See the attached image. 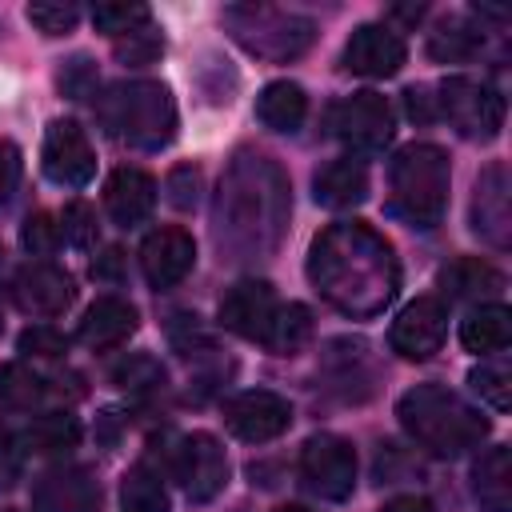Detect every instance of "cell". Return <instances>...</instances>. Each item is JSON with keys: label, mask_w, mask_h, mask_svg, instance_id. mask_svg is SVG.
Returning <instances> with one entry per match:
<instances>
[{"label": "cell", "mask_w": 512, "mask_h": 512, "mask_svg": "<svg viewBox=\"0 0 512 512\" xmlns=\"http://www.w3.org/2000/svg\"><path fill=\"white\" fill-rule=\"evenodd\" d=\"M12 296L28 316H60L76 300V284L64 268H56L48 260H36V264H24L16 272Z\"/></svg>", "instance_id": "15"}, {"label": "cell", "mask_w": 512, "mask_h": 512, "mask_svg": "<svg viewBox=\"0 0 512 512\" xmlns=\"http://www.w3.org/2000/svg\"><path fill=\"white\" fill-rule=\"evenodd\" d=\"M392 208L412 228H436L448 204V156L436 144H408L388 168Z\"/></svg>", "instance_id": "3"}, {"label": "cell", "mask_w": 512, "mask_h": 512, "mask_svg": "<svg viewBox=\"0 0 512 512\" xmlns=\"http://www.w3.org/2000/svg\"><path fill=\"white\" fill-rule=\"evenodd\" d=\"M172 476L196 504H208L228 484V456L212 432H192L172 448Z\"/></svg>", "instance_id": "9"}, {"label": "cell", "mask_w": 512, "mask_h": 512, "mask_svg": "<svg viewBox=\"0 0 512 512\" xmlns=\"http://www.w3.org/2000/svg\"><path fill=\"white\" fill-rule=\"evenodd\" d=\"M100 236V224H96V212L84 204V200H72L60 216V240L72 244V248H92Z\"/></svg>", "instance_id": "33"}, {"label": "cell", "mask_w": 512, "mask_h": 512, "mask_svg": "<svg viewBox=\"0 0 512 512\" xmlns=\"http://www.w3.org/2000/svg\"><path fill=\"white\" fill-rule=\"evenodd\" d=\"M8 512H12V508H8Z\"/></svg>", "instance_id": "46"}, {"label": "cell", "mask_w": 512, "mask_h": 512, "mask_svg": "<svg viewBox=\"0 0 512 512\" xmlns=\"http://www.w3.org/2000/svg\"><path fill=\"white\" fill-rule=\"evenodd\" d=\"M468 384H472V392H480L496 412H508V404H512V372H508L504 360H488V364L472 368V372H468Z\"/></svg>", "instance_id": "31"}, {"label": "cell", "mask_w": 512, "mask_h": 512, "mask_svg": "<svg viewBox=\"0 0 512 512\" xmlns=\"http://www.w3.org/2000/svg\"><path fill=\"white\" fill-rule=\"evenodd\" d=\"M308 276L336 308L352 316H372L396 292L392 244L368 224H336L312 240Z\"/></svg>", "instance_id": "1"}, {"label": "cell", "mask_w": 512, "mask_h": 512, "mask_svg": "<svg viewBox=\"0 0 512 512\" xmlns=\"http://www.w3.org/2000/svg\"><path fill=\"white\" fill-rule=\"evenodd\" d=\"M48 396V384L40 372H32L28 364L12 360V364H0V404L8 412H32L40 400Z\"/></svg>", "instance_id": "26"}, {"label": "cell", "mask_w": 512, "mask_h": 512, "mask_svg": "<svg viewBox=\"0 0 512 512\" xmlns=\"http://www.w3.org/2000/svg\"><path fill=\"white\" fill-rule=\"evenodd\" d=\"M28 20H32L44 36H64V32L76 28L80 8H76V4H64V0H40V4H28Z\"/></svg>", "instance_id": "34"}, {"label": "cell", "mask_w": 512, "mask_h": 512, "mask_svg": "<svg viewBox=\"0 0 512 512\" xmlns=\"http://www.w3.org/2000/svg\"><path fill=\"white\" fill-rule=\"evenodd\" d=\"M120 504L124 512H168V492L160 472H152L148 464H132L120 484Z\"/></svg>", "instance_id": "27"}, {"label": "cell", "mask_w": 512, "mask_h": 512, "mask_svg": "<svg viewBox=\"0 0 512 512\" xmlns=\"http://www.w3.org/2000/svg\"><path fill=\"white\" fill-rule=\"evenodd\" d=\"M256 116L272 132H296L304 124V116H308V96H304V88L296 80H272L256 96Z\"/></svg>", "instance_id": "22"}, {"label": "cell", "mask_w": 512, "mask_h": 512, "mask_svg": "<svg viewBox=\"0 0 512 512\" xmlns=\"http://www.w3.org/2000/svg\"><path fill=\"white\" fill-rule=\"evenodd\" d=\"M472 476H476V500L488 512H512V452L504 444L488 448Z\"/></svg>", "instance_id": "25"}, {"label": "cell", "mask_w": 512, "mask_h": 512, "mask_svg": "<svg viewBox=\"0 0 512 512\" xmlns=\"http://www.w3.org/2000/svg\"><path fill=\"white\" fill-rule=\"evenodd\" d=\"M480 44H484V36H480L472 24L448 20V24H440V28L428 36V56H432V60L460 64V60H472V56L480 52Z\"/></svg>", "instance_id": "28"}, {"label": "cell", "mask_w": 512, "mask_h": 512, "mask_svg": "<svg viewBox=\"0 0 512 512\" xmlns=\"http://www.w3.org/2000/svg\"><path fill=\"white\" fill-rule=\"evenodd\" d=\"M20 244H24L32 256H48V252H56V244H60V224H56L48 212H32V216L24 220V228H20Z\"/></svg>", "instance_id": "35"}, {"label": "cell", "mask_w": 512, "mask_h": 512, "mask_svg": "<svg viewBox=\"0 0 512 512\" xmlns=\"http://www.w3.org/2000/svg\"><path fill=\"white\" fill-rule=\"evenodd\" d=\"M196 264V244L184 228H156L140 244V268L152 288H172L180 284Z\"/></svg>", "instance_id": "16"}, {"label": "cell", "mask_w": 512, "mask_h": 512, "mask_svg": "<svg viewBox=\"0 0 512 512\" xmlns=\"http://www.w3.org/2000/svg\"><path fill=\"white\" fill-rule=\"evenodd\" d=\"M300 476L320 500H348L356 488V448L344 436L320 432L300 452Z\"/></svg>", "instance_id": "8"}, {"label": "cell", "mask_w": 512, "mask_h": 512, "mask_svg": "<svg viewBox=\"0 0 512 512\" xmlns=\"http://www.w3.org/2000/svg\"><path fill=\"white\" fill-rule=\"evenodd\" d=\"M224 424L236 440L264 444V440H276L292 424V404L268 388H248L224 404Z\"/></svg>", "instance_id": "10"}, {"label": "cell", "mask_w": 512, "mask_h": 512, "mask_svg": "<svg viewBox=\"0 0 512 512\" xmlns=\"http://www.w3.org/2000/svg\"><path fill=\"white\" fill-rule=\"evenodd\" d=\"M44 176L64 188H84L96 172L92 144L76 120H52L44 132Z\"/></svg>", "instance_id": "11"}, {"label": "cell", "mask_w": 512, "mask_h": 512, "mask_svg": "<svg viewBox=\"0 0 512 512\" xmlns=\"http://www.w3.org/2000/svg\"><path fill=\"white\" fill-rule=\"evenodd\" d=\"M152 12L144 4H96L92 8V24L108 36H128L136 28H148Z\"/></svg>", "instance_id": "32"}, {"label": "cell", "mask_w": 512, "mask_h": 512, "mask_svg": "<svg viewBox=\"0 0 512 512\" xmlns=\"http://www.w3.org/2000/svg\"><path fill=\"white\" fill-rule=\"evenodd\" d=\"M308 336H312V312L304 304H280L276 316H272V328H268L264 348H272V352H296Z\"/></svg>", "instance_id": "29"}, {"label": "cell", "mask_w": 512, "mask_h": 512, "mask_svg": "<svg viewBox=\"0 0 512 512\" xmlns=\"http://www.w3.org/2000/svg\"><path fill=\"white\" fill-rule=\"evenodd\" d=\"M104 128L116 140H128L132 148H160L176 132V104L164 84L156 80H132L116 84L100 104Z\"/></svg>", "instance_id": "4"}, {"label": "cell", "mask_w": 512, "mask_h": 512, "mask_svg": "<svg viewBox=\"0 0 512 512\" xmlns=\"http://www.w3.org/2000/svg\"><path fill=\"white\" fill-rule=\"evenodd\" d=\"M440 288H444L448 300H480V296L500 292L504 276L480 256H460V260L440 268Z\"/></svg>", "instance_id": "23"}, {"label": "cell", "mask_w": 512, "mask_h": 512, "mask_svg": "<svg viewBox=\"0 0 512 512\" xmlns=\"http://www.w3.org/2000/svg\"><path fill=\"white\" fill-rule=\"evenodd\" d=\"M512 340V312L504 304H480L476 312L464 316L460 324V344L476 356H492L504 352Z\"/></svg>", "instance_id": "24"}, {"label": "cell", "mask_w": 512, "mask_h": 512, "mask_svg": "<svg viewBox=\"0 0 512 512\" xmlns=\"http://www.w3.org/2000/svg\"><path fill=\"white\" fill-rule=\"evenodd\" d=\"M120 264H124V256H120L116 248H108V252L92 264V272H96V280H116V276H120Z\"/></svg>", "instance_id": "44"}, {"label": "cell", "mask_w": 512, "mask_h": 512, "mask_svg": "<svg viewBox=\"0 0 512 512\" xmlns=\"http://www.w3.org/2000/svg\"><path fill=\"white\" fill-rule=\"evenodd\" d=\"M368 196V168L356 156H340L316 172V200L324 208H352Z\"/></svg>", "instance_id": "21"}, {"label": "cell", "mask_w": 512, "mask_h": 512, "mask_svg": "<svg viewBox=\"0 0 512 512\" xmlns=\"http://www.w3.org/2000/svg\"><path fill=\"white\" fill-rule=\"evenodd\" d=\"M100 504V484L92 480L88 468H48L36 488H32V508L36 512H96Z\"/></svg>", "instance_id": "17"}, {"label": "cell", "mask_w": 512, "mask_h": 512, "mask_svg": "<svg viewBox=\"0 0 512 512\" xmlns=\"http://www.w3.org/2000/svg\"><path fill=\"white\" fill-rule=\"evenodd\" d=\"M380 512H436V508H432L428 496H416V492H412V496H392Z\"/></svg>", "instance_id": "43"}, {"label": "cell", "mask_w": 512, "mask_h": 512, "mask_svg": "<svg viewBox=\"0 0 512 512\" xmlns=\"http://www.w3.org/2000/svg\"><path fill=\"white\" fill-rule=\"evenodd\" d=\"M92 84H96V72H92V64H88L84 56H76V60L60 72V88H64L68 96H84Z\"/></svg>", "instance_id": "41"}, {"label": "cell", "mask_w": 512, "mask_h": 512, "mask_svg": "<svg viewBox=\"0 0 512 512\" xmlns=\"http://www.w3.org/2000/svg\"><path fill=\"white\" fill-rule=\"evenodd\" d=\"M404 60H408V44L388 24H360L344 44V68L368 80L396 76Z\"/></svg>", "instance_id": "13"}, {"label": "cell", "mask_w": 512, "mask_h": 512, "mask_svg": "<svg viewBox=\"0 0 512 512\" xmlns=\"http://www.w3.org/2000/svg\"><path fill=\"white\" fill-rule=\"evenodd\" d=\"M20 168H24L20 148H16L12 140H0V208H4L8 196L16 192V184H20Z\"/></svg>", "instance_id": "39"}, {"label": "cell", "mask_w": 512, "mask_h": 512, "mask_svg": "<svg viewBox=\"0 0 512 512\" xmlns=\"http://www.w3.org/2000/svg\"><path fill=\"white\" fill-rule=\"evenodd\" d=\"M20 460H24L20 440H16L8 428H0V488H12V484H16V476H20Z\"/></svg>", "instance_id": "40"}, {"label": "cell", "mask_w": 512, "mask_h": 512, "mask_svg": "<svg viewBox=\"0 0 512 512\" xmlns=\"http://www.w3.org/2000/svg\"><path fill=\"white\" fill-rule=\"evenodd\" d=\"M396 416L404 432L436 456H460L464 448H476L488 432V420L440 384H420L404 392L396 404Z\"/></svg>", "instance_id": "2"}, {"label": "cell", "mask_w": 512, "mask_h": 512, "mask_svg": "<svg viewBox=\"0 0 512 512\" xmlns=\"http://www.w3.org/2000/svg\"><path fill=\"white\" fill-rule=\"evenodd\" d=\"M328 128H332V136H340L352 152H380V148L392 140L396 120H392V104H388L380 92H356V96L332 104Z\"/></svg>", "instance_id": "7"}, {"label": "cell", "mask_w": 512, "mask_h": 512, "mask_svg": "<svg viewBox=\"0 0 512 512\" xmlns=\"http://www.w3.org/2000/svg\"><path fill=\"white\" fill-rule=\"evenodd\" d=\"M136 308L128 304V300H120V296H100L88 312H84V320H80V328H76V340L80 344H88V348H96V352H108V348H120L132 332H136Z\"/></svg>", "instance_id": "19"}, {"label": "cell", "mask_w": 512, "mask_h": 512, "mask_svg": "<svg viewBox=\"0 0 512 512\" xmlns=\"http://www.w3.org/2000/svg\"><path fill=\"white\" fill-rule=\"evenodd\" d=\"M228 24H232L236 40H244V48H252L256 56H264L268 40H276L272 60L300 56L312 44V20L280 12V8H228Z\"/></svg>", "instance_id": "6"}, {"label": "cell", "mask_w": 512, "mask_h": 512, "mask_svg": "<svg viewBox=\"0 0 512 512\" xmlns=\"http://www.w3.org/2000/svg\"><path fill=\"white\" fill-rule=\"evenodd\" d=\"M104 204L120 228H136L156 208V180L144 168H116L104 184Z\"/></svg>", "instance_id": "18"}, {"label": "cell", "mask_w": 512, "mask_h": 512, "mask_svg": "<svg viewBox=\"0 0 512 512\" xmlns=\"http://www.w3.org/2000/svg\"><path fill=\"white\" fill-rule=\"evenodd\" d=\"M436 116L452 120L460 136L472 140H492L504 124V96L492 84L468 80V76H452L436 88Z\"/></svg>", "instance_id": "5"}, {"label": "cell", "mask_w": 512, "mask_h": 512, "mask_svg": "<svg viewBox=\"0 0 512 512\" xmlns=\"http://www.w3.org/2000/svg\"><path fill=\"white\" fill-rule=\"evenodd\" d=\"M276 512H312V508H304V504H284V508H276Z\"/></svg>", "instance_id": "45"}, {"label": "cell", "mask_w": 512, "mask_h": 512, "mask_svg": "<svg viewBox=\"0 0 512 512\" xmlns=\"http://www.w3.org/2000/svg\"><path fill=\"white\" fill-rule=\"evenodd\" d=\"M160 52H164V40H160L156 28H136V32H128V36L116 44V56H120L124 64H152Z\"/></svg>", "instance_id": "36"}, {"label": "cell", "mask_w": 512, "mask_h": 512, "mask_svg": "<svg viewBox=\"0 0 512 512\" xmlns=\"http://www.w3.org/2000/svg\"><path fill=\"white\" fill-rule=\"evenodd\" d=\"M448 336V308L440 296H416L412 304H404V312L392 320V348L404 360H428L432 352H440Z\"/></svg>", "instance_id": "12"}, {"label": "cell", "mask_w": 512, "mask_h": 512, "mask_svg": "<svg viewBox=\"0 0 512 512\" xmlns=\"http://www.w3.org/2000/svg\"><path fill=\"white\" fill-rule=\"evenodd\" d=\"M404 104L412 120H436V96H428V88H408Z\"/></svg>", "instance_id": "42"}, {"label": "cell", "mask_w": 512, "mask_h": 512, "mask_svg": "<svg viewBox=\"0 0 512 512\" xmlns=\"http://www.w3.org/2000/svg\"><path fill=\"white\" fill-rule=\"evenodd\" d=\"M276 292L268 280H236L220 300V324L244 340L264 344L272 316H276Z\"/></svg>", "instance_id": "14"}, {"label": "cell", "mask_w": 512, "mask_h": 512, "mask_svg": "<svg viewBox=\"0 0 512 512\" xmlns=\"http://www.w3.org/2000/svg\"><path fill=\"white\" fill-rule=\"evenodd\" d=\"M80 440V424L68 412H52V416H36L24 432V444L32 452H64Z\"/></svg>", "instance_id": "30"}, {"label": "cell", "mask_w": 512, "mask_h": 512, "mask_svg": "<svg viewBox=\"0 0 512 512\" xmlns=\"http://www.w3.org/2000/svg\"><path fill=\"white\" fill-rule=\"evenodd\" d=\"M64 348H68V340H64L56 328H48V324H36V328L20 332V352H32V356H60Z\"/></svg>", "instance_id": "37"}, {"label": "cell", "mask_w": 512, "mask_h": 512, "mask_svg": "<svg viewBox=\"0 0 512 512\" xmlns=\"http://www.w3.org/2000/svg\"><path fill=\"white\" fill-rule=\"evenodd\" d=\"M168 200L188 212V208L200 200V172H196V168H176V172L168 176Z\"/></svg>", "instance_id": "38"}, {"label": "cell", "mask_w": 512, "mask_h": 512, "mask_svg": "<svg viewBox=\"0 0 512 512\" xmlns=\"http://www.w3.org/2000/svg\"><path fill=\"white\" fill-rule=\"evenodd\" d=\"M472 228L480 236H488L496 248L508 244V180L504 168L492 164L480 184H476V200H472Z\"/></svg>", "instance_id": "20"}]
</instances>
